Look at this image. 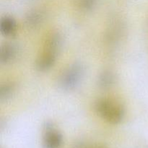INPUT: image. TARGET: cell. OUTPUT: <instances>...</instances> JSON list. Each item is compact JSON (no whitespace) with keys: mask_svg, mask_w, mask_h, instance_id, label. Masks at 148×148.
Here are the masks:
<instances>
[{"mask_svg":"<svg viewBox=\"0 0 148 148\" xmlns=\"http://www.w3.org/2000/svg\"><path fill=\"white\" fill-rule=\"evenodd\" d=\"M94 110L100 118L113 125L122 122L126 114L124 106L109 98H98L94 103Z\"/></svg>","mask_w":148,"mask_h":148,"instance_id":"6da1fadb","label":"cell"},{"mask_svg":"<svg viewBox=\"0 0 148 148\" xmlns=\"http://www.w3.org/2000/svg\"><path fill=\"white\" fill-rule=\"evenodd\" d=\"M86 75V66L82 62H75L64 68L57 79L59 89L64 92L76 90L82 84Z\"/></svg>","mask_w":148,"mask_h":148,"instance_id":"7a4b0ae2","label":"cell"},{"mask_svg":"<svg viewBox=\"0 0 148 148\" xmlns=\"http://www.w3.org/2000/svg\"><path fill=\"white\" fill-rule=\"evenodd\" d=\"M64 143L63 134L52 121H46L43 126L42 143L43 148H61Z\"/></svg>","mask_w":148,"mask_h":148,"instance_id":"3957f363","label":"cell"},{"mask_svg":"<svg viewBox=\"0 0 148 148\" xmlns=\"http://www.w3.org/2000/svg\"><path fill=\"white\" fill-rule=\"evenodd\" d=\"M64 46L63 35L58 30H53L47 35L45 39L43 50L59 55Z\"/></svg>","mask_w":148,"mask_h":148,"instance_id":"277c9868","label":"cell"},{"mask_svg":"<svg viewBox=\"0 0 148 148\" xmlns=\"http://www.w3.org/2000/svg\"><path fill=\"white\" fill-rule=\"evenodd\" d=\"M58 55L47 51L42 50L35 62V68L39 72H46L54 66Z\"/></svg>","mask_w":148,"mask_h":148,"instance_id":"5b68a950","label":"cell"},{"mask_svg":"<svg viewBox=\"0 0 148 148\" xmlns=\"http://www.w3.org/2000/svg\"><path fill=\"white\" fill-rule=\"evenodd\" d=\"M46 13L40 9H33L25 16V25L29 30H35L42 25L46 19Z\"/></svg>","mask_w":148,"mask_h":148,"instance_id":"8992f818","label":"cell"},{"mask_svg":"<svg viewBox=\"0 0 148 148\" xmlns=\"http://www.w3.org/2000/svg\"><path fill=\"white\" fill-rule=\"evenodd\" d=\"M18 48L12 42H5L0 46V64L1 65L10 64L18 55Z\"/></svg>","mask_w":148,"mask_h":148,"instance_id":"52a82bcc","label":"cell"},{"mask_svg":"<svg viewBox=\"0 0 148 148\" xmlns=\"http://www.w3.org/2000/svg\"><path fill=\"white\" fill-rule=\"evenodd\" d=\"M117 77L115 72L111 69H103L98 75L97 85L98 88L103 90L111 89L116 83Z\"/></svg>","mask_w":148,"mask_h":148,"instance_id":"ba28073f","label":"cell"},{"mask_svg":"<svg viewBox=\"0 0 148 148\" xmlns=\"http://www.w3.org/2000/svg\"><path fill=\"white\" fill-rule=\"evenodd\" d=\"M17 25L15 19L11 15H4L0 20V33L4 37H12L17 31Z\"/></svg>","mask_w":148,"mask_h":148,"instance_id":"9c48e42d","label":"cell"},{"mask_svg":"<svg viewBox=\"0 0 148 148\" xmlns=\"http://www.w3.org/2000/svg\"><path fill=\"white\" fill-rule=\"evenodd\" d=\"M16 92V85L11 81L1 82L0 85V102L4 103L12 100Z\"/></svg>","mask_w":148,"mask_h":148,"instance_id":"30bf717a","label":"cell"},{"mask_svg":"<svg viewBox=\"0 0 148 148\" xmlns=\"http://www.w3.org/2000/svg\"><path fill=\"white\" fill-rule=\"evenodd\" d=\"M98 0H75V4L79 10L83 12H90L96 8Z\"/></svg>","mask_w":148,"mask_h":148,"instance_id":"8fae6325","label":"cell"},{"mask_svg":"<svg viewBox=\"0 0 148 148\" xmlns=\"http://www.w3.org/2000/svg\"><path fill=\"white\" fill-rule=\"evenodd\" d=\"M74 148H107L106 145L103 144H95L93 145H88L84 143H78Z\"/></svg>","mask_w":148,"mask_h":148,"instance_id":"7c38bea8","label":"cell"}]
</instances>
